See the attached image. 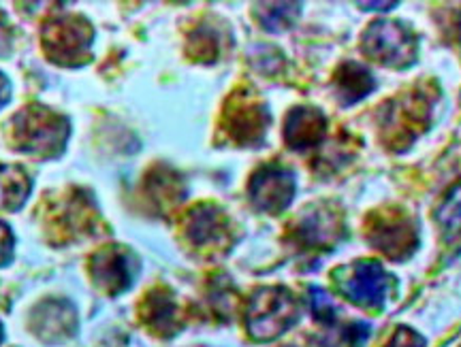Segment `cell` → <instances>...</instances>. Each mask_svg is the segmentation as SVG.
Returning a JSON list of instances; mask_svg holds the SVG:
<instances>
[{
    "label": "cell",
    "instance_id": "obj_1",
    "mask_svg": "<svg viewBox=\"0 0 461 347\" xmlns=\"http://www.w3.org/2000/svg\"><path fill=\"white\" fill-rule=\"evenodd\" d=\"M68 124L62 115L50 109L32 105L22 109L14 118V143L26 154L58 156L65 149Z\"/></svg>",
    "mask_w": 461,
    "mask_h": 347
},
{
    "label": "cell",
    "instance_id": "obj_2",
    "mask_svg": "<svg viewBox=\"0 0 461 347\" xmlns=\"http://www.w3.org/2000/svg\"><path fill=\"white\" fill-rule=\"evenodd\" d=\"M297 314V300L286 288H261L248 303V333L257 341H272L295 324Z\"/></svg>",
    "mask_w": 461,
    "mask_h": 347
},
{
    "label": "cell",
    "instance_id": "obj_3",
    "mask_svg": "<svg viewBox=\"0 0 461 347\" xmlns=\"http://www.w3.org/2000/svg\"><path fill=\"white\" fill-rule=\"evenodd\" d=\"M363 54L391 68L411 67L417 58V37L397 22H374L363 32Z\"/></svg>",
    "mask_w": 461,
    "mask_h": 347
},
{
    "label": "cell",
    "instance_id": "obj_4",
    "mask_svg": "<svg viewBox=\"0 0 461 347\" xmlns=\"http://www.w3.org/2000/svg\"><path fill=\"white\" fill-rule=\"evenodd\" d=\"M92 40V28L82 17H56L43 28V48L58 65L75 67L86 60Z\"/></svg>",
    "mask_w": 461,
    "mask_h": 347
},
{
    "label": "cell",
    "instance_id": "obj_5",
    "mask_svg": "<svg viewBox=\"0 0 461 347\" xmlns=\"http://www.w3.org/2000/svg\"><path fill=\"white\" fill-rule=\"evenodd\" d=\"M367 241L391 260H406L417 250V230L403 213H374L367 224Z\"/></svg>",
    "mask_w": 461,
    "mask_h": 347
},
{
    "label": "cell",
    "instance_id": "obj_6",
    "mask_svg": "<svg viewBox=\"0 0 461 347\" xmlns=\"http://www.w3.org/2000/svg\"><path fill=\"white\" fill-rule=\"evenodd\" d=\"M269 124L267 109L257 96L235 94L224 109V129L240 146H255L265 135Z\"/></svg>",
    "mask_w": 461,
    "mask_h": 347
},
{
    "label": "cell",
    "instance_id": "obj_7",
    "mask_svg": "<svg viewBox=\"0 0 461 347\" xmlns=\"http://www.w3.org/2000/svg\"><path fill=\"white\" fill-rule=\"evenodd\" d=\"M293 194H295V179L285 166L265 165L252 175L250 199L257 209L276 216L291 205Z\"/></svg>",
    "mask_w": 461,
    "mask_h": 347
},
{
    "label": "cell",
    "instance_id": "obj_8",
    "mask_svg": "<svg viewBox=\"0 0 461 347\" xmlns=\"http://www.w3.org/2000/svg\"><path fill=\"white\" fill-rule=\"evenodd\" d=\"M393 111L384 113V130L391 132V147L408 146L414 141L429 120V109L425 94H411L403 101H393Z\"/></svg>",
    "mask_w": 461,
    "mask_h": 347
},
{
    "label": "cell",
    "instance_id": "obj_9",
    "mask_svg": "<svg viewBox=\"0 0 461 347\" xmlns=\"http://www.w3.org/2000/svg\"><path fill=\"white\" fill-rule=\"evenodd\" d=\"M391 288V277L387 271L380 267L374 260H363L357 262L353 275L344 281L342 290L353 303L363 307H380L387 298Z\"/></svg>",
    "mask_w": 461,
    "mask_h": 347
},
{
    "label": "cell",
    "instance_id": "obj_10",
    "mask_svg": "<svg viewBox=\"0 0 461 347\" xmlns=\"http://www.w3.org/2000/svg\"><path fill=\"white\" fill-rule=\"evenodd\" d=\"M92 277H95L96 286L107 290L109 294H120L131 286L132 281V256L124 252L122 247H103L92 256L90 262Z\"/></svg>",
    "mask_w": 461,
    "mask_h": 347
},
{
    "label": "cell",
    "instance_id": "obj_11",
    "mask_svg": "<svg viewBox=\"0 0 461 347\" xmlns=\"http://www.w3.org/2000/svg\"><path fill=\"white\" fill-rule=\"evenodd\" d=\"M186 236L194 247H218L227 241V218L214 205H199L186 218Z\"/></svg>",
    "mask_w": 461,
    "mask_h": 347
},
{
    "label": "cell",
    "instance_id": "obj_12",
    "mask_svg": "<svg viewBox=\"0 0 461 347\" xmlns=\"http://www.w3.org/2000/svg\"><path fill=\"white\" fill-rule=\"evenodd\" d=\"M342 236V222L338 213L316 207L305 211L295 227V239L305 247H330Z\"/></svg>",
    "mask_w": 461,
    "mask_h": 347
},
{
    "label": "cell",
    "instance_id": "obj_13",
    "mask_svg": "<svg viewBox=\"0 0 461 347\" xmlns=\"http://www.w3.org/2000/svg\"><path fill=\"white\" fill-rule=\"evenodd\" d=\"M327 135V118L319 109L297 107L288 113L285 124V138L288 147L308 149L319 146Z\"/></svg>",
    "mask_w": 461,
    "mask_h": 347
},
{
    "label": "cell",
    "instance_id": "obj_14",
    "mask_svg": "<svg viewBox=\"0 0 461 347\" xmlns=\"http://www.w3.org/2000/svg\"><path fill=\"white\" fill-rule=\"evenodd\" d=\"M376 88V81L359 62H344L336 73V92L342 105H355Z\"/></svg>",
    "mask_w": 461,
    "mask_h": 347
},
{
    "label": "cell",
    "instance_id": "obj_15",
    "mask_svg": "<svg viewBox=\"0 0 461 347\" xmlns=\"http://www.w3.org/2000/svg\"><path fill=\"white\" fill-rule=\"evenodd\" d=\"M143 320L158 334H176L177 328L182 326L176 303L165 290L148 294L146 303H143Z\"/></svg>",
    "mask_w": 461,
    "mask_h": 347
},
{
    "label": "cell",
    "instance_id": "obj_16",
    "mask_svg": "<svg viewBox=\"0 0 461 347\" xmlns=\"http://www.w3.org/2000/svg\"><path fill=\"white\" fill-rule=\"evenodd\" d=\"M31 179L24 169L14 165H0V211H17L31 194Z\"/></svg>",
    "mask_w": 461,
    "mask_h": 347
},
{
    "label": "cell",
    "instance_id": "obj_17",
    "mask_svg": "<svg viewBox=\"0 0 461 347\" xmlns=\"http://www.w3.org/2000/svg\"><path fill=\"white\" fill-rule=\"evenodd\" d=\"M43 314H39L37 311V322H34V331H37L39 337H43L45 341H51L54 337H62L67 331H71V328H67V322H75V314L73 309H68V305L65 303H48L43 305Z\"/></svg>",
    "mask_w": 461,
    "mask_h": 347
},
{
    "label": "cell",
    "instance_id": "obj_18",
    "mask_svg": "<svg viewBox=\"0 0 461 347\" xmlns=\"http://www.w3.org/2000/svg\"><path fill=\"white\" fill-rule=\"evenodd\" d=\"M299 7H302V4L297 3L261 4V7H257V17L263 24V28H267V31H285V28H288L297 20Z\"/></svg>",
    "mask_w": 461,
    "mask_h": 347
},
{
    "label": "cell",
    "instance_id": "obj_19",
    "mask_svg": "<svg viewBox=\"0 0 461 347\" xmlns=\"http://www.w3.org/2000/svg\"><path fill=\"white\" fill-rule=\"evenodd\" d=\"M149 186V194H152V199L158 202V205H176L177 200L182 199V183L180 179H177L173 173L169 171H163V173H157V175H152V179L148 182Z\"/></svg>",
    "mask_w": 461,
    "mask_h": 347
},
{
    "label": "cell",
    "instance_id": "obj_20",
    "mask_svg": "<svg viewBox=\"0 0 461 347\" xmlns=\"http://www.w3.org/2000/svg\"><path fill=\"white\" fill-rule=\"evenodd\" d=\"M188 54L201 62H212L218 56V37L210 28H199L193 32L188 45Z\"/></svg>",
    "mask_w": 461,
    "mask_h": 347
},
{
    "label": "cell",
    "instance_id": "obj_21",
    "mask_svg": "<svg viewBox=\"0 0 461 347\" xmlns=\"http://www.w3.org/2000/svg\"><path fill=\"white\" fill-rule=\"evenodd\" d=\"M438 219L445 228H457L461 224V186L448 196L442 209L438 211Z\"/></svg>",
    "mask_w": 461,
    "mask_h": 347
},
{
    "label": "cell",
    "instance_id": "obj_22",
    "mask_svg": "<svg viewBox=\"0 0 461 347\" xmlns=\"http://www.w3.org/2000/svg\"><path fill=\"white\" fill-rule=\"evenodd\" d=\"M310 303H312V314L316 320L333 322V317H336V307H333V300L330 294L321 290V288H312V290H310Z\"/></svg>",
    "mask_w": 461,
    "mask_h": 347
},
{
    "label": "cell",
    "instance_id": "obj_23",
    "mask_svg": "<svg viewBox=\"0 0 461 347\" xmlns=\"http://www.w3.org/2000/svg\"><path fill=\"white\" fill-rule=\"evenodd\" d=\"M384 347H425V339L420 337L419 333L411 331V328L402 326V328H397L393 339H391Z\"/></svg>",
    "mask_w": 461,
    "mask_h": 347
},
{
    "label": "cell",
    "instance_id": "obj_24",
    "mask_svg": "<svg viewBox=\"0 0 461 347\" xmlns=\"http://www.w3.org/2000/svg\"><path fill=\"white\" fill-rule=\"evenodd\" d=\"M14 258V235L5 222H0V267H7Z\"/></svg>",
    "mask_w": 461,
    "mask_h": 347
},
{
    "label": "cell",
    "instance_id": "obj_25",
    "mask_svg": "<svg viewBox=\"0 0 461 347\" xmlns=\"http://www.w3.org/2000/svg\"><path fill=\"white\" fill-rule=\"evenodd\" d=\"M9 49H11V31L7 28V24L0 20V56L7 54Z\"/></svg>",
    "mask_w": 461,
    "mask_h": 347
},
{
    "label": "cell",
    "instance_id": "obj_26",
    "mask_svg": "<svg viewBox=\"0 0 461 347\" xmlns=\"http://www.w3.org/2000/svg\"><path fill=\"white\" fill-rule=\"evenodd\" d=\"M9 98H11V84H9V79L0 73V109L7 105Z\"/></svg>",
    "mask_w": 461,
    "mask_h": 347
},
{
    "label": "cell",
    "instance_id": "obj_27",
    "mask_svg": "<svg viewBox=\"0 0 461 347\" xmlns=\"http://www.w3.org/2000/svg\"><path fill=\"white\" fill-rule=\"evenodd\" d=\"M359 7H366L367 11H387L395 7V3H359Z\"/></svg>",
    "mask_w": 461,
    "mask_h": 347
},
{
    "label": "cell",
    "instance_id": "obj_28",
    "mask_svg": "<svg viewBox=\"0 0 461 347\" xmlns=\"http://www.w3.org/2000/svg\"><path fill=\"white\" fill-rule=\"evenodd\" d=\"M457 37H459V43H461V13L457 17Z\"/></svg>",
    "mask_w": 461,
    "mask_h": 347
},
{
    "label": "cell",
    "instance_id": "obj_29",
    "mask_svg": "<svg viewBox=\"0 0 461 347\" xmlns=\"http://www.w3.org/2000/svg\"><path fill=\"white\" fill-rule=\"evenodd\" d=\"M0 341H3V326H0Z\"/></svg>",
    "mask_w": 461,
    "mask_h": 347
}]
</instances>
